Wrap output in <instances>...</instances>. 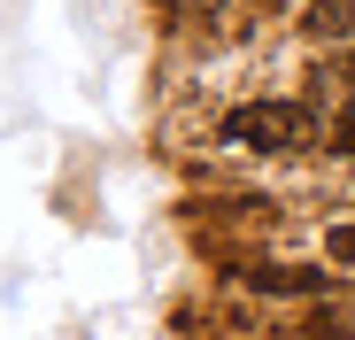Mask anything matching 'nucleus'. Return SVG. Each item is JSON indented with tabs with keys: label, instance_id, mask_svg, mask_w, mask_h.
I'll list each match as a JSON object with an SVG mask.
<instances>
[{
	"label": "nucleus",
	"instance_id": "7ed1b4c3",
	"mask_svg": "<svg viewBox=\"0 0 355 340\" xmlns=\"http://www.w3.org/2000/svg\"><path fill=\"white\" fill-rule=\"evenodd\" d=\"M332 155L355 162V108H347V117H332Z\"/></svg>",
	"mask_w": 355,
	"mask_h": 340
},
{
	"label": "nucleus",
	"instance_id": "f03ea898",
	"mask_svg": "<svg viewBox=\"0 0 355 340\" xmlns=\"http://www.w3.org/2000/svg\"><path fill=\"white\" fill-rule=\"evenodd\" d=\"M240 287L248 294H270V302H317V294H332V271H309V263H248Z\"/></svg>",
	"mask_w": 355,
	"mask_h": 340
},
{
	"label": "nucleus",
	"instance_id": "39448f33",
	"mask_svg": "<svg viewBox=\"0 0 355 340\" xmlns=\"http://www.w3.org/2000/svg\"><path fill=\"white\" fill-rule=\"evenodd\" d=\"M332 78H340V85H355V46H340V54H332Z\"/></svg>",
	"mask_w": 355,
	"mask_h": 340
},
{
	"label": "nucleus",
	"instance_id": "f257e3e1",
	"mask_svg": "<svg viewBox=\"0 0 355 340\" xmlns=\"http://www.w3.org/2000/svg\"><path fill=\"white\" fill-rule=\"evenodd\" d=\"M302 139H309L302 101H240L224 117V147H248V155H293Z\"/></svg>",
	"mask_w": 355,
	"mask_h": 340
},
{
	"label": "nucleus",
	"instance_id": "20e7f679",
	"mask_svg": "<svg viewBox=\"0 0 355 340\" xmlns=\"http://www.w3.org/2000/svg\"><path fill=\"white\" fill-rule=\"evenodd\" d=\"M324 248H332V263H355V224H332Z\"/></svg>",
	"mask_w": 355,
	"mask_h": 340
}]
</instances>
